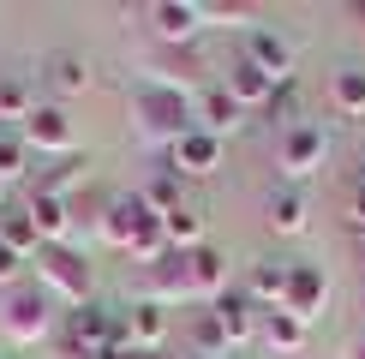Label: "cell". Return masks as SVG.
<instances>
[{"label": "cell", "instance_id": "obj_25", "mask_svg": "<svg viewBox=\"0 0 365 359\" xmlns=\"http://www.w3.org/2000/svg\"><path fill=\"white\" fill-rule=\"evenodd\" d=\"M264 348L269 353H299V348H306V323L287 318V311H269V318H264Z\"/></svg>", "mask_w": 365, "mask_h": 359}, {"label": "cell", "instance_id": "obj_21", "mask_svg": "<svg viewBox=\"0 0 365 359\" xmlns=\"http://www.w3.org/2000/svg\"><path fill=\"white\" fill-rule=\"evenodd\" d=\"M180 192H186V180H180L174 168H156V174L138 186V198H144L150 216H168V209H180Z\"/></svg>", "mask_w": 365, "mask_h": 359}, {"label": "cell", "instance_id": "obj_12", "mask_svg": "<svg viewBox=\"0 0 365 359\" xmlns=\"http://www.w3.org/2000/svg\"><path fill=\"white\" fill-rule=\"evenodd\" d=\"M150 216L138 192H114V198H102V216H96V234L108 239L114 251H126L132 246V234H138V222Z\"/></svg>", "mask_w": 365, "mask_h": 359}, {"label": "cell", "instance_id": "obj_18", "mask_svg": "<svg viewBox=\"0 0 365 359\" xmlns=\"http://www.w3.org/2000/svg\"><path fill=\"white\" fill-rule=\"evenodd\" d=\"M210 311H216L222 329H227V348H246V341L257 335V306H252V293H246V288H227Z\"/></svg>", "mask_w": 365, "mask_h": 359}, {"label": "cell", "instance_id": "obj_15", "mask_svg": "<svg viewBox=\"0 0 365 359\" xmlns=\"http://www.w3.org/2000/svg\"><path fill=\"white\" fill-rule=\"evenodd\" d=\"M24 216H30V228H36L42 246H66V239H72V204H66V198L30 192V198H24Z\"/></svg>", "mask_w": 365, "mask_h": 359}, {"label": "cell", "instance_id": "obj_10", "mask_svg": "<svg viewBox=\"0 0 365 359\" xmlns=\"http://www.w3.org/2000/svg\"><path fill=\"white\" fill-rule=\"evenodd\" d=\"M240 54H246L252 66L264 72V78H276V84L294 78V42H287L276 24H257L252 36H246V48H240Z\"/></svg>", "mask_w": 365, "mask_h": 359}, {"label": "cell", "instance_id": "obj_2", "mask_svg": "<svg viewBox=\"0 0 365 359\" xmlns=\"http://www.w3.org/2000/svg\"><path fill=\"white\" fill-rule=\"evenodd\" d=\"M36 281L48 299H66L72 311L90 306V293H96V276H90V258L72 246H42L36 251Z\"/></svg>", "mask_w": 365, "mask_h": 359}, {"label": "cell", "instance_id": "obj_28", "mask_svg": "<svg viewBox=\"0 0 365 359\" xmlns=\"http://www.w3.org/2000/svg\"><path fill=\"white\" fill-rule=\"evenodd\" d=\"M0 246H6L12 258H24V264L42 251V239H36V228H30V216H24V209H19V216H6V234H0Z\"/></svg>", "mask_w": 365, "mask_h": 359}, {"label": "cell", "instance_id": "obj_16", "mask_svg": "<svg viewBox=\"0 0 365 359\" xmlns=\"http://www.w3.org/2000/svg\"><path fill=\"white\" fill-rule=\"evenodd\" d=\"M287 281H294V264L287 258H257L246 269V293H252V306H264V311H282V299H287Z\"/></svg>", "mask_w": 365, "mask_h": 359}, {"label": "cell", "instance_id": "obj_34", "mask_svg": "<svg viewBox=\"0 0 365 359\" xmlns=\"http://www.w3.org/2000/svg\"><path fill=\"white\" fill-rule=\"evenodd\" d=\"M6 192H12V186H6V180H0V204H6Z\"/></svg>", "mask_w": 365, "mask_h": 359}, {"label": "cell", "instance_id": "obj_20", "mask_svg": "<svg viewBox=\"0 0 365 359\" xmlns=\"http://www.w3.org/2000/svg\"><path fill=\"white\" fill-rule=\"evenodd\" d=\"M329 108L341 120H365V66H341L329 78Z\"/></svg>", "mask_w": 365, "mask_h": 359}, {"label": "cell", "instance_id": "obj_19", "mask_svg": "<svg viewBox=\"0 0 365 359\" xmlns=\"http://www.w3.org/2000/svg\"><path fill=\"white\" fill-rule=\"evenodd\" d=\"M269 228H276V234H287V239H294V234H306L312 228V204H306V192H294V186H287V192H276V198H269Z\"/></svg>", "mask_w": 365, "mask_h": 359}, {"label": "cell", "instance_id": "obj_8", "mask_svg": "<svg viewBox=\"0 0 365 359\" xmlns=\"http://www.w3.org/2000/svg\"><path fill=\"white\" fill-rule=\"evenodd\" d=\"M120 329H126V348H132V353H162L174 318L156 306V299H132V306L120 311Z\"/></svg>", "mask_w": 365, "mask_h": 359}, {"label": "cell", "instance_id": "obj_17", "mask_svg": "<svg viewBox=\"0 0 365 359\" xmlns=\"http://www.w3.org/2000/svg\"><path fill=\"white\" fill-rule=\"evenodd\" d=\"M186 269H192V299H222L227 293V251L222 246H197L186 251Z\"/></svg>", "mask_w": 365, "mask_h": 359}, {"label": "cell", "instance_id": "obj_3", "mask_svg": "<svg viewBox=\"0 0 365 359\" xmlns=\"http://www.w3.org/2000/svg\"><path fill=\"white\" fill-rule=\"evenodd\" d=\"M0 329H6L19 348H36V341H48L54 335V299L42 293V288H12L6 293V311H0Z\"/></svg>", "mask_w": 365, "mask_h": 359}, {"label": "cell", "instance_id": "obj_35", "mask_svg": "<svg viewBox=\"0 0 365 359\" xmlns=\"http://www.w3.org/2000/svg\"><path fill=\"white\" fill-rule=\"evenodd\" d=\"M359 192H365V168H359Z\"/></svg>", "mask_w": 365, "mask_h": 359}, {"label": "cell", "instance_id": "obj_4", "mask_svg": "<svg viewBox=\"0 0 365 359\" xmlns=\"http://www.w3.org/2000/svg\"><path fill=\"white\" fill-rule=\"evenodd\" d=\"M276 162H282L287 180H312V174H324V162H329V132L312 126V120H294V126L282 132V144H276Z\"/></svg>", "mask_w": 365, "mask_h": 359}, {"label": "cell", "instance_id": "obj_11", "mask_svg": "<svg viewBox=\"0 0 365 359\" xmlns=\"http://www.w3.org/2000/svg\"><path fill=\"white\" fill-rule=\"evenodd\" d=\"M144 299H156L162 311H174V306H186V299H192L186 251H168L162 264H150V269H144Z\"/></svg>", "mask_w": 365, "mask_h": 359}, {"label": "cell", "instance_id": "obj_29", "mask_svg": "<svg viewBox=\"0 0 365 359\" xmlns=\"http://www.w3.org/2000/svg\"><path fill=\"white\" fill-rule=\"evenodd\" d=\"M204 24H222V30H257V6H240V0H222V6H204Z\"/></svg>", "mask_w": 365, "mask_h": 359}, {"label": "cell", "instance_id": "obj_23", "mask_svg": "<svg viewBox=\"0 0 365 359\" xmlns=\"http://www.w3.org/2000/svg\"><path fill=\"white\" fill-rule=\"evenodd\" d=\"M30 114H36V90H30V78L6 72V78H0V120H6V126H24Z\"/></svg>", "mask_w": 365, "mask_h": 359}, {"label": "cell", "instance_id": "obj_5", "mask_svg": "<svg viewBox=\"0 0 365 359\" xmlns=\"http://www.w3.org/2000/svg\"><path fill=\"white\" fill-rule=\"evenodd\" d=\"M19 144L24 150H36V156H78V132H72V120L60 102H36V114L19 126Z\"/></svg>", "mask_w": 365, "mask_h": 359}, {"label": "cell", "instance_id": "obj_9", "mask_svg": "<svg viewBox=\"0 0 365 359\" xmlns=\"http://www.w3.org/2000/svg\"><path fill=\"white\" fill-rule=\"evenodd\" d=\"M324 306H329V276L317 264H294V281H287V299H282V311L287 318H299V323H317L324 318Z\"/></svg>", "mask_w": 365, "mask_h": 359}, {"label": "cell", "instance_id": "obj_30", "mask_svg": "<svg viewBox=\"0 0 365 359\" xmlns=\"http://www.w3.org/2000/svg\"><path fill=\"white\" fill-rule=\"evenodd\" d=\"M24 174H30V150L19 144V132H0V180H6V186H19Z\"/></svg>", "mask_w": 365, "mask_h": 359}, {"label": "cell", "instance_id": "obj_14", "mask_svg": "<svg viewBox=\"0 0 365 359\" xmlns=\"http://www.w3.org/2000/svg\"><path fill=\"white\" fill-rule=\"evenodd\" d=\"M222 90L252 114V108H269V96H276V78H264V72H257L246 54H234V60H227V72H222Z\"/></svg>", "mask_w": 365, "mask_h": 359}, {"label": "cell", "instance_id": "obj_13", "mask_svg": "<svg viewBox=\"0 0 365 359\" xmlns=\"http://www.w3.org/2000/svg\"><path fill=\"white\" fill-rule=\"evenodd\" d=\"M168 168L180 174V180H210L222 168V138H210V132H186V138H180L174 150H168Z\"/></svg>", "mask_w": 365, "mask_h": 359}, {"label": "cell", "instance_id": "obj_24", "mask_svg": "<svg viewBox=\"0 0 365 359\" xmlns=\"http://www.w3.org/2000/svg\"><path fill=\"white\" fill-rule=\"evenodd\" d=\"M42 78H48V90H54V96H84V90H90V66H84L78 54H54Z\"/></svg>", "mask_w": 365, "mask_h": 359}, {"label": "cell", "instance_id": "obj_27", "mask_svg": "<svg viewBox=\"0 0 365 359\" xmlns=\"http://www.w3.org/2000/svg\"><path fill=\"white\" fill-rule=\"evenodd\" d=\"M78 180H84V156H60L54 168H42V174H36V192H48V198H66Z\"/></svg>", "mask_w": 365, "mask_h": 359}, {"label": "cell", "instance_id": "obj_26", "mask_svg": "<svg viewBox=\"0 0 365 359\" xmlns=\"http://www.w3.org/2000/svg\"><path fill=\"white\" fill-rule=\"evenodd\" d=\"M234 348H227V329L216 311H204V318L192 323V359H227Z\"/></svg>", "mask_w": 365, "mask_h": 359}, {"label": "cell", "instance_id": "obj_6", "mask_svg": "<svg viewBox=\"0 0 365 359\" xmlns=\"http://www.w3.org/2000/svg\"><path fill=\"white\" fill-rule=\"evenodd\" d=\"M144 24L162 48H192L204 30V6L197 0H156V6H144Z\"/></svg>", "mask_w": 365, "mask_h": 359}, {"label": "cell", "instance_id": "obj_32", "mask_svg": "<svg viewBox=\"0 0 365 359\" xmlns=\"http://www.w3.org/2000/svg\"><path fill=\"white\" fill-rule=\"evenodd\" d=\"M341 359H365V335H359V341H354V348H347Z\"/></svg>", "mask_w": 365, "mask_h": 359}, {"label": "cell", "instance_id": "obj_7", "mask_svg": "<svg viewBox=\"0 0 365 359\" xmlns=\"http://www.w3.org/2000/svg\"><path fill=\"white\" fill-rule=\"evenodd\" d=\"M192 126L227 144V138H234L240 126H246V108H240V102L227 96L222 84H204V90H197V96H192Z\"/></svg>", "mask_w": 365, "mask_h": 359}, {"label": "cell", "instance_id": "obj_22", "mask_svg": "<svg viewBox=\"0 0 365 359\" xmlns=\"http://www.w3.org/2000/svg\"><path fill=\"white\" fill-rule=\"evenodd\" d=\"M162 234H168V251H197L204 246V216L192 204H180V209L162 216Z\"/></svg>", "mask_w": 365, "mask_h": 359}, {"label": "cell", "instance_id": "obj_31", "mask_svg": "<svg viewBox=\"0 0 365 359\" xmlns=\"http://www.w3.org/2000/svg\"><path fill=\"white\" fill-rule=\"evenodd\" d=\"M19 276H24V258H12V251L0 246V288L12 293V288H19Z\"/></svg>", "mask_w": 365, "mask_h": 359}, {"label": "cell", "instance_id": "obj_1", "mask_svg": "<svg viewBox=\"0 0 365 359\" xmlns=\"http://www.w3.org/2000/svg\"><path fill=\"white\" fill-rule=\"evenodd\" d=\"M186 132H192V96L162 90V84L132 90V138H138V144H150V150H174Z\"/></svg>", "mask_w": 365, "mask_h": 359}, {"label": "cell", "instance_id": "obj_33", "mask_svg": "<svg viewBox=\"0 0 365 359\" xmlns=\"http://www.w3.org/2000/svg\"><path fill=\"white\" fill-rule=\"evenodd\" d=\"M126 359H162V353H126Z\"/></svg>", "mask_w": 365, "mask_h": 359}]
</instances>
